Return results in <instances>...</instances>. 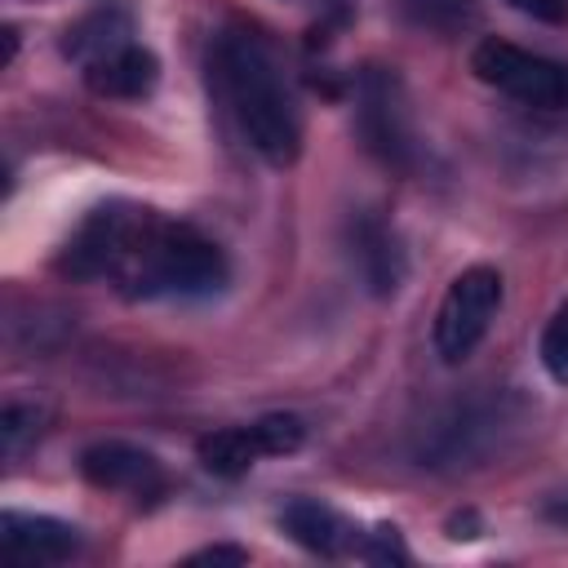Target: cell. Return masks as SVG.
I'll use <instances>...</instances> for the list:
<instances>
[{"label": "cell", "instance_id": "cell-7", "mask_svg": "<svg viewBox=\"0 0 568 568\" xmlns=\"http://www.w3.org/2000/svg\"><path fill=\"white\" fill-rule=\"evenodd\" d=\"M0 541L22 564H62L80 550V532L71 524L53 515H22V510L0 515Z\"/></svg>", "mask_w": 568, "mask_h": 568}, {"label": "cell", "instance_id": "cell-12", "mask_svg": "<svg viewBox=\"0 0 568 568\" xmlns=\"http://www.w3.org/2000/svg\"><path fill=\"white\" fill-rule=\"evenodd\" d=\"M195 457H200V466H204L209 475H217V479H240V475H248L253 462L266 457V453H262L253 426H226V430L204 435V439L195 444Z\"/></svg>", "mask_w": 568, "mask_h": 568}, {"label": "cell", "instance_id": "cell-18", "mask_svg": "<svg viewBox=\"0 0 568 568\" xmlns=\"http://www.w3.org/2000/svg\"><path fill=\"white\" fill-rule=\"evenodd\" d=\"M506 4L532 22H564L568 18V0H506Z\"/></svg>", "mask_w": 568, "mask_h": 568}, {"label": "cell", "instance_id": "cell-15", "mask_svg": "<svg viewBox=\"0 0 568 568\" xmlns=\"http://www.w3.org/2000/svg\"><path fill=\"white\" fill-rule=\"evenodd\" d=\"M404 4H408V18L426 31H457L475 13V0H404Z\"/></svg>", "mask_w": 568, "mask_h": 568}, {"label": "cell", "instance_id": "cell-5", "mask_svg": "<svg viewBox=\"0 0 568 568\" xmlns=\"http://www.w3.org/2000/svg\"><path fill=\"white\" fill-rule=\"evenodd\" d=\"M359 133L368 151H377L386 164H408L413 155V133H408V111L399 98L395 75L368 71L359 84Z\"/></svg>", "mask_w": 568, "mask_h": 568}, {"label": "cell", "instance_id": "cell-2", "mask_svg": "<svg viewBox=\"0 0 568 568\" xmlns=\"http://www.w3.org/2000/svg\"><path fill=\"white\" fill-rule=\"evenodd\" d=\"M217 89L244 133V142L275 169H288L302 155V115L293 93L284 89L271 53L253 36H222L213 49Z\"/></svg>", "mask_w": 568, "mask_h": 568}, {"label": "cell", "instance_id": "cell-13", "mask_svg": "<svg viewBox=\"0 0 568 568\" xmlns=\"http://www.w3.org/2000/svg\"><path fill=\"white\" fill-rule=\"evenodd\" d=\"M253 435H257V444H262L266 457H284V453H297L302 448L306 426L293 413H266V417L253 422Z\"/></svg>", "mask_w": 568, "mask_h": 568}, {"label": "cell", "instance_id": "cell-17", "mask_svg": "<svg viewBox=\"0 0 568 568\" xmlns=\"http://www.w3.org/2000/svg\"><path fill=\"white\" fill-rule=\"evenodd\" d=\"M355 550H359L364 559H377V564H386V559H408L404 546H399V532H395V528H377V532H368V541H359Z\"/></svg>", "mask_w": 568, "mask_h": 568}, {"label": "cell", "instance_id": "cell-4", "mask_svg": "<svg viewBox=\"0 0 568 568\" xmlns=\"http://www.w3.org/2000/svg\"><path fill=\"white\" fill-rule=\"evenodd\" d=\"M497 306H501V271H493V266H466L448 284V293H444V302L435 311V328H430L435 355L444 364H462L484 342Z\"/></svg>", "mask_w": 568, "mask_h": 568}, {"label": "cell", "instance_id": "cell-20", "mask_svg": "<svg viewBox=\"0 0 568 568\" xmlns=\"http://www.w3.org/2000/svg\"><path fill=\"white\" fill-rule=\"evenodd\" d=\"M550 519H559V524H568V506H550Z\"/></svg>", "mask_w": 568, "mask_h": 568}, {"label": "cell", "instance_id": "cell-10", "mask_svg": "<svg viewBox=\"0 0 568 568\" xmlns=\"http://www.w3.org/2000/svg\"><path fill=\"white\" fill-rule=\"evenodd\" d=\"M355 266L368 284V293H377V297H390L404 284V253L377 217L355 222Z\"/></svg>", "mask_w": 568, "mask_h": 568}, {"label": "cell", "instance_id": "cell-16", "mask_svg": "<svg viewBox=\"0 0 568 568\" xmlns=\"http://www.w3.org/2000/svg\"><path fill=\"white\" fill-rule=\"evenodd\" d=\"M36 430H40V408L36 404H4V417H0V448L9 453V457H18L22 453V444L27 439H36Z\"/></svg>", "mask_w": 568, "mask_h": 568}, {"label": "cell", "instance_id": "cell-1", "mask_svg": "<svg viewBox=\"0 0 568 568\" xmlns=\"http://www.w3.org/2000/svg\"><path fill=\"white\" fill-rule=\"evenodd\" d=\"M222 248L186 222H164L155 213H129L120 257L111 280L133 297H213L226 284Z\"/></svg>", "mask_w": 568, "mask_h": 568}, {"label": "cell", "instance_id": "cell-3", "mask_svg": "<svg viewBox=\"0 0 568 568\" xmlns=\"http://www.w3.org/2000/svg\"><path fill=\"white\" fill-rule=\"evenodd\" d=\"M470 71L524 106H541V111L568 106V67L546 53L519 49L510 40H479L470 53Z\"/></svg>", "mask_w": 568, "mask_h": 568}, {"label": "cell", "instance_id": "cell-19", "mask_svg": "<svg viewBox=\"0 0 568 568\" xmlns=\"http://www.w3.org/2000/svg\"><path fill=\"white\" fill-rule=\"evenodd\" d=\"M248 550L244 546H209V550H195L186 564H244Z\"/></svg>", "mask_w": 568, "mask_h": 568}, {"label": "cell", "instance_id": "cell-9", "mask_svg": "<svg viewBox=\"0 0 568 568\" xmlns=\"http://www.w3.org/2000/svg\"><path fill=\"white\" fill-rule=\"evenodd\" d=\"M284 532H288L297 546L315 550V555H342V550H355V546H359L355 528H351L333 506L311 501V497H297V501L284 506Z\"/></svg>", "mask_w": 568, "mask_h": 568}, {"label": "cell", "instance_id": "cell-14", "mask_svg": "<svg viewBox=\"0 0 568 568\" xmlns=\"http://www.w3.org/2000/svg\"><path fill=\"white\" fill-rule=\"evenodd\" d=\"M537 355H541V368H546L559 386H568V302H559L555 315L546 320L541 342H537Z\"/></svg>", "mask_w": 568, "mask_h": 568}, {"label": "cell", "instance_id": "cell-8", "mask_svg": "<svg viewBox=\"0 0 568 568\" xmlns=\"http://www.w3.org/2000/svg\"><path fill=\"white\" fill-rule=\"evenodd\" d=\"M155 80H160L155 53L142 49V44H133V40L84 67V84H89L98 98H142V93L155 89Z\"/></svg>", "mask_w": 568, "mask_h": 568}, {"label": "cell", "instance_id": "cell-11", "mask_svg": "<svg viewBox=\"0 0 568 568\" xmlns=\"http://www.w3.org/2000/svg\"><path fill=\"white\" fill-rule=\"evenodd\" d=\"M129 36H133V18H129V9H120V4H102V9H93V13H84L80 22L67 27L62 49H67V58H75L80 67H89V62L106 58L111 49L129 44Z\"/></svg>", "mask_w": 568, "mask_h": 568}, {"label": "cell", "instance_id": "cell-6", "mask_svg": "<svg viewBox=\"0 0 568 568\" xmlns=\"http://www.w3.org/2000/svg\"><path fill=\"white\" fill-rule=\"evenodd\" d=\"M80 475H84L93 488L133 493V497H151V493L164 488L160 462H155L146 448H133V444H124V439L89 444V448L80 453Z\"/></svg>", "mask_w": 568, "mask_h": 568}]
</instances>
